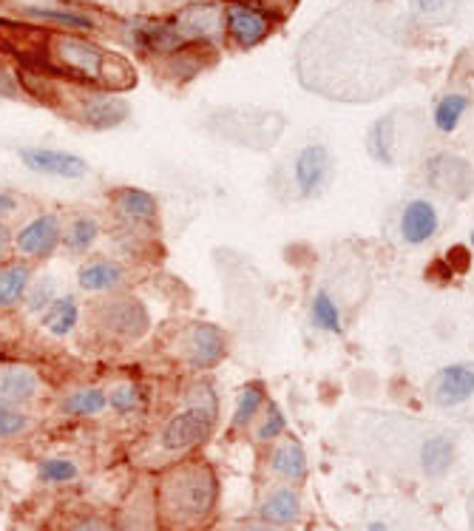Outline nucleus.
I'll return each mask as SVG.
<instances>
[{
  "label": "nucleus",
  "instance_id": "f257e3e1",
  "mask_svg": "<svg viewBox=\"0 0 474 531\" xmlns=\"http://www.w3.org/2000/svg\"><path fill=\"white\" fill-rule=\"evenodd\" d=\"M347 424L364 455L384 466L412 469L429 480L446 478L455 466L457 441L449 429L381 409H358Z\"/></svg>",
  "mask_w": 474,
  "mask_h": 531
},
{
  "label": "nucleus",
  "instance_id": "f03ea898",
  "mask_svg": "<svg viewBox=\"0 0 474 531\" xmlns=\"http://www.w3.org/2000/svg\"><path fill=\"white\" fill-rule=\"evenodd\" d=\"M26 63L32 71L49 74L54 80L114 94L137 83V71L125 57L77 32H40V52Z\"/></svg>",
  "mask_w": 474,
  "mask_h": 531
},
{
  "label": "nucleus",
  "instance_id": "7ed1b4c3",
  "mask_svg": "<svg viewBox=\"0 0 474 531\" xmlns=\"http://www.w3.org/2000/svg\"><path fill=\"white\" fill-rule=\"evenodd\" d=\"M154 483V500L162 531H205L219 509L222 483L213 463L202 455L168 461Z\"/></svg>",
  "mask_w": 474,
  "mask_h": 531
},
{
  "label": "nucleus",
  "instance_id": "20e7f679",
  "mask_svg": "<svg viewBox=\"0 0 474 531\" xmlns=\"http://www.w3.org/2000/svg\"><path fill=\"white\" fill-rule=\"evenodd\" d=\"M77 333L94 353H128L151 333V313L145 301L131 290L100 296L83 307V321Z\"/></svg>",
  "mask_w": 474,
  "mask_h": 531
},
{
  "label": "nucleus",
  "instance_id": "39448f33",
  "mask_svg": "<svg viewBox=\"0 0 474 531\" xmlns=\"http://www.w3.org/2000/svg\"><path fill=\"white\" fill-rule=\"evenodd\" d=\"M157 350L176 370L208 375L228 358L230 341L225 330L211 321L176 319L159 330Z\"/></svg>",
  "mask_w": 474,
  "mask_h": 531
},
{
  "label": "nucleus",
  "instance_id": "423d86ee",
  "mask_svg": "<svg viewBox=\"0 0 474 531\" xmlns=\"http://www.w3.org/2000/svg\"><path fill=\"white\" fill-rule=\"evenodd\" d=\"M108 231L140 236L148 242L162 239V205L151 191L137 185H117L106 194Z\"/></svg>",
  "mask_w": 474,
  "mask_h": 531
},
{
  "label": "nucleus",
  "instance_id": "0eeeda50",
  "mask_svg": "<svg viewBox=\"0 0 474 531\" xmlns=\"http://www.w3.org/2000/svg\"><path fill=\"white\" fill-rule=\"evenodd\" d=\"M216 426H219V412L205 407H191V404H179L159 426V452H165L171 461L199 455L202 446L213 438Z\"/></svg>",
  "mask_w": 474,
  "mask_h": 531
},
{
  "label": "nucleus",
  "instance_id": "6e6552de",
  "mask_svg": "<svg viewBox=\"0 0 474 531\" xmlns=\"http://www.w3.org/2000/svg\"><path fill=\"white\" fill-rule=\"evenodd\" d=\"M426 398L455 421H474V364L463 361L440 367L426 384Z\"/></svg>",
  "mask_w": 474,
  "mask_h": 531
},
{
  "label": "nucleus",
  "instance_id": "1a4fd4ad",
  "mask_svg": "<svg viewBox=\"0 0 474 531\" xmlns=\"http://www.w3.org/2000/svg\"><path fill=\"white\" fill-rule=\"evenodd\" d=\"M60 242H63V213L37 211L26 222L15 225V256L37 267L60 253Z\"/></svg>",
  "mask_w": 474,
  "mask_h": 531
},
{
  "label": "nucleus",
  "instance_id": "9d476101",
  "mask_svg": "<svg viewBox=\"0 0 474 531\" xmlns=\"http://www.w3.org/2000/svg\"><path fill=\"white\" fill-rule=\"evenodd\" d=\"M222 18H225V40L242 52L264 43L276 26L273 12L259 0H228L222 3Z\"/></svg>",
  "mask_w": 474,
  "mask_h": 531
},
{
  "label": "nucleus",
  "instance_id": "9b49d317",
  "mask_svg": "<svg viewBox=\"0 0 474 531\" xmlns=\"http://www.w3.org/2000/svg\"><path fill=\"white\" fill-rule=\"evenodd\" d=\"M74 279H77V290L83 296L100 299V296H114V293L131 290L134 267L114 253H91L77 265Z\"/></svg>",
  "mask_w": 474,
  "mask_h": 531
},
{
  "label": "nucleus",
  "instance_id": "f8f14e48",
  "mask_svg": "<svg viewBox=\"0 0 474 531\" xmlns=\"http://www.w3.org/2000/svg\"><path fill=\"white\" fill-rule=\"evenodd\" d=\"M69 117L88 131H111L131 117V108L120 94L103 89H83L77 94Z\"/></svg>",
  "mask_w": 474,
  "mask_h": 531
},
{
  "label": "nucleus",
  "instance_id": "ddd939ff",
  "mask_svg": "<svg viewBox=\"0 0 474 531\" xmlns=\"http://www.w3.org/2000/svg\"><path fill=\"white\" fill-rule=\"evenodd\" d=\"M333 179V154L324 145H304L290 162V188L299 199H316Z\"/></svg>",
  "mask_w": 474,
  "mask_h": 531
},
{
  "label": "nucleus",
  "instance_id": "4468645a",
  "mask_svg": "<svg viewBox=\"0 0 474 531\" xmlns=\"http://www.w3.org/2000/svg\"><path fill=\"white\" fill-rule=\"evenodd\" d=\"M176 35L182 43H205L216 46L225 37V18H222V3H191L171 15Z\"/></svg>",
  "mask_w": 474,
  "mask_h": 531
},
{
  "label": "nucleus",
  "instance_id": "2eb2a0df",
  "mask_svg": "<svg viewBox=\"0 0 474 531\" xmlns=\"http://www.w3.org/2000/svg\"><path fill=\"white\" fill-rule=\"evenodd\" d=\"M106 236V219L100 213L88 211V208H77L63 216V242H60V253H66L69 259L83 262L86 256L94 253L100 245V239Z\"/></svg>",
  "mask_w": 474,
  "mask_h": 531
},
{
  "label": "nucleus",
  "instance_id": "dca6fc26",
  "mask_svg": "<svg viewBox=\"0 0 474 531\" xmlns=\"http://www.w3.org/2000/svg\"><path fill=\"white\" fill-rule=\"evenodd\" d=\"M426 185L432 191H438L443 196H455V199H466L474 191V174L469 168V162L455 154H435L426 160Z\"/></svg>",
  "mask_w": 474,
  "mask_h": 531
},
{
  "label": "nucleus",
  "instance_id": "f3484780",
  "mask_svg": "<svg viewBox=\"0 0 474 531\" xmlns=\"http://www.w3.org/2000/svg\"><path fill=\"white\" fill-rule=\"evenodd\" d=\"M46 384L40 372L20 361H3L0 364V401L20 409H32L43 401Z\"/></svg>",
  "mask_w": 474,
  "mask_h": 531
},
{
  "label": "nucleus",
  "instance_id": "a211bd4d",
  "mask_svg": "<svg viewBox=\"0 0 474 531\" xmlns=\"http://www.w3.org/2000/svg\"><path fill=\"white\" fill-rule=\"evenodd\" d=\"M114 520H117V531H162L151 478L134 483V489L120 506V514H114Z\"/></svg>",
  "mask_w": 474,
  "mask_h": 531
},
{
  "label": "nucleus",
  "instance_id": "6ab92c4d",
  "mask_svg": "<svg viewBox=\"0 0 474 531\" xmlns=\"http://www.w3.org/2000/svg\"><path fill=\"white\" fill-rule=\"evenodd\" d=\"M20 162L40 177L52 179H83L88 174V162L77 154L60 148H20Z\"/></svg>",
  "mask_w": 474,
  "mask_h": 531
},
{
  "label": "nucleus",
  "instance_id": "aec40b11",
  "mask_svg": "<svg viewBox=\"0 0 474 531\" xmlns=\"http://www.w3.org/2000/svg\"><path fill=\"white\" fill-rule=\"evenodd\" d=\"M37 265L26 259H9L0 265V319H12L23 310V299L35 282Z\"/></svg>",
  "mask_w": 474,
  "mask_h": 531
},
{
  "label": "nucleus",
  "instance_id": "412c9836",
  "mask_svg": "<svg viewBox=\"0 0 474 531\" xmlns=\"http://www.w3.org/2000/svg\"><path fill=\"white\" fill-rule=\"evenodd\" d=\"M440 231V213L432 199H409L398 216V236L404 245H426Z\"/></svg>",
  "mask_w": 474,
  "mask_h": 531
},
{
  "label": "nucleus",
  "instance_id": "4be33fe9",
  "mask_svg": "<svg viewBox=\"0 0 474 531\" xmlns=\"http://www.w3.org/2000/svg\"><path fill=\"white\" fill-rule=\"evenodd\" d=\"M54 409L63 415V418H74V421H86V418H100L108 412V392L106 387H71L69 392H63L57 398Z\"/></svg>",
  "mask_w": 474,
  "mask_h": 531
},
{
  "label": "nucleus",
  "instance_id": "5701e85b",
  "mask_svg": "<svg viewBox=\"0 0 474 531\" xmlns=\"http://www.w3.org/2000/svg\"><path fill=\"white\" fill-rule=\"evenodd\" d=\"M83 321V304L74 293H60L54 304L37 319L40 330L49 333L52 338H69L80 330Z\"/></svg>",
  "mask_w": 474,
  "mask_h": 531
},
{
  "label": "nucleus",
  "instance_id": "b1692460",
  "mask_svg": "<svg viewBox=\"0 0 474 531\" xmlns=\"http://www.w3.org/2000/svg\"><path fill=\"white\" fill-rule=\"evenodd\" d=\"M213 57V46H205V43H185L179 46L176 52H171L168 57H162L165 63V74L176 80V83H188L202 74V69H208Z\"/></svg>",
  "mask_w": 474,
  "mask_h": 531
},
{
  "label": "nucleus",
  "instance_id": "393cba45",
  "mask_svg": "<svg viewBox=\"0 0 474 531\" xmlns=\"http://www.w3.org/2000/svg\"><path fill=\"white\" fill-rule=\"evenodd\" d=\"M270 472L287 483H301L307 478V452L296 438H284L270 449Z\"/></svg>",
  "mask_w": 474,
  "mask_h": 531
},
{
  "label": "nucleus",
  "instance_id": "a878e982",
  "mask_svg": "<svg viewBox=\"0 0 474 531\" xmlns=\"http://www.w3.org/2000/svg\"><path fill=\"white\" fill-rule=\"evenodd\" d=\"M310 324H313V330L327 333V336L344 333V304L338 301V296L327 284L316 287V293L310 299Z\"/></svg>",
  "mask_w": 474,
  "mask_h": 531
},
{
  "label": "nucleus",
  "instance_id": "bb28decb",
  "mask_svg": "<svg viewBox=\"0 0 474 531\" xmlns=\"http://www.w3.org/2000/svg\"><path fill=\"white\" fill-rule=\"evenodd\" d=\"M108 412L117 418H140L151 407V392L142 381H117L108 387Z\"/></svg>",
  "mask_w": 474,
  "mask_h": 531
},
{
  "label": "nucleus",
  "instance_id": "cd10ccee",
  "mask_svg": "<svg viewBox=\"0 0 474 531\" xmlns=\"http://www.w3.org/2000/svg\"><path fill=\"white\" fill-rule=\"evenodd\" d=\"M301 514V497L293 486H279L264 497L259 517L267 526H293Z\"/></svg>",
  "mask_w": 474,
  "mask_h": 531
},
{
  "label": "nucleus",
  "instance_id": "c85d7f7f",
  "mask_svg": "<svg viewBox=\"0 0 474 531\" xmlns=\"http://www.w3.org/2000/svg\"><path fill=\"white\" fill-rule=\"evenodd\" d=\"M270 401L267 387L262 381H250L245 384L239 395H236V407H233V418H230V432H250V426L256 424V418L262 415L264 404Z\"/></svg>",
  "mask_w": 474,
  "mask_h": 531
},
{
  "label": "nucleus",
  "instance_id": "c756f323",
  "mask_svg": "<svg viewBox=\"0 0 474 531\" xmlns=\"http://www.w3.org/2000/svg\"><path fill=\"white\" fill-rule=\"evenodd\" d=\"M29 18H40L46 23H54L66 32H94L97 29V20L91 15H83L77 9H60V6H26L23 9Z\"/></svg>",
  "mask_w": 474,
  "mask_h": 531
},
{
  "label": "nucleus",
  "instance_id": "7c9ffc66",
  "mask_svg": "<svg viewBox=\"0 0 474 531\" xmlns=\"http://www.w3.org/2000/svg\"><path fill=\"white\" fill-rule=\"evenodd\" d=\"M369 157L381 165H395V114L381 117L367 134Z\"/></svg>",
  "mask_w": 474,
  "mask_h": 531
},
{
  "label": "nucleus",
  "instance_id": "2f4dec72",
  "mask_svg": "<svg viewBox=\"0 0 474 531\" xmlns=\"http://www.w3.org/2000/svg\"><path fill=\"white\" fill-rule=\"evenodd\" d=\"M466 108H469V94H463V91H449V94H443L438 103H435L432 123H435L440 134H452L457 125H460V120H463Z\"/></svg>",
  "mask_w": 474,
  "mask_h": 531
},
{
  "label": "nucleus",
  "instance_id": "473e14b6",
  "mask_svg": "<svg viewBox=\"0 0 474 531\" xmlns=\"http://www.w3.org/2000/svg\"><path fill=\"white\" fill-rule=\"evenodd\" d=\"M35 429V418L29 409L12 407L6 401H0V443L20 441Z\"/></svg>",
  "mask_w": 474,
  "mask_h": 531
},
{
  "label": "nucleus",
  "instance_id": "72a5a7b5",
  "mask_svg": "<svg viewBox=\"0 0 474 531\" xmlns=\"http://www.w3.org/2000/svg\"><path fill=\"white\" fill-rule=\"evenodd\" d=\"M57 296H60L57 279H52V276H35V282H32L26 299H23V313L40 319V316L52 307Z\"/></svg>",
  "mask_w": 474,
  "mask_h": 531
},
{
  "label": "nucleus",
  "instance_id": "f704fd0d",
  "mask_svg": "<svg viewBox=\"0 0 474 531\" xmlns=\"http://www.w3.org/2000/svg\"><path fill=\"white\" fill-rule=\"evenodd\" d=\"M250 429H253V441L256 443H276L287 432V418H284V412L276 401H267L262 415L256 418V424Z\"/></svg>",
  "mask_w": 474,
  "mask_h": 531
},
{
  "label": "nucleus",
  "instance_id": "c9c22d12",
  "mask_svg": "<svg viewBox=\"0 0 474 531\" xmlns=\"http://www.w3.org/2000/svg\"><path fill=\"white\" fill-rule=\"evenodd\" d=\"M80 478V466L71 458H43L37 463V480L46 486H66Z\"/></svg>",
  "mask_w": 474,
  "mask_h": 531
},
{
  "label": "nucleus",
  "instance_id": "e433bc0d",
  "mask_svg": "<svg viewBox=\"0 0 474 531\" xmlns=\"http://www.w3.org/2000/svg\"><path fill=\"white\" fill-rule=\"evenodd\" d=\"M63 531H117V520L103 512L86 509V512L71 514L63 523Z\"/></svg>",
  "mask_w": 474,
  "mask_h": 531
},
{
  "label": "nucleus",
  "instance_id": "4c0bfd02",
  "mask_svg": "<svg viewBox=\"0 0 474 531\" xmlns=\"http://www.w3.org/2000/svg\"><path fill=\"white\" fill-rule=\"evenodd\" d=\"M23 211V199L9 188H0V222H12Z\"/></svg>",
  "mask_w": 474,
  "mask_h": 531
},
{
  "label": "nucleus",
  "instance_id": "58836bf2",
  "mask_svg": "<svg viewBox=\"0 0 474 531\" xmlns=\"http://www.w3.org/2000/svg\"><path fill=\"white\" fill-rule=\"evenodd\" d=\"M0 97H3V100H20V97H23L18 77L6 69L3 63H0Z\"/></svg>",
  "mask_w": 474,
  "mask_h": 531
},
{
  "label": "nucleus",
  "instance_id": "ea45409f",
  "mask_svg": "<svg viewBox=\"0 0 474 531\" xmlns=\"http://www.w3.org/2000/svg\"><path fill=\"white\" fill-rule=\"evenodd\" d=\"M15 259V225L0 222V265Z\"/></svg>",
  "mask_w": 474,
  "mask_h": 531
},
{
  "label": "nucleus",
  "instance_id": "a19ab883",
  "mask_svg": "<svg viewBox=\"0 0 474 531\" xmlns=\"http://www.w3.org/2000/svg\"><path fill=\"white\" fill-rule=\"evenodd\" d=\"M452 6V0H415V9L423 18H438L440 12H446Z\"/></svg>",
  "mask_w": 474,
  "mask_h": 531
},
{
  "label": "nucleus",
  "instance_id": "79ce46f5",
  "mask_svg": "<svg viewBox=\"0 0 474 531\" xmlns=\"http://www.w3.org/2000/svg\"><path fill=\"white\" fill-rule=\"evenodd\" d=\"M364 531H392V526H389L384 517H369L367 529Z\"/></svg>",
  "mask_w": 474,
  "mask_h": 531
},
{
  "label": "nucleus",
  "instance_id": "37998d69",
  "mask_svg": "<svg viewBox=\"0 0 474 531\" xmlns=\"http://www.w3.org/2000/svg\"><path fill=\"white\" fill-rule=\"evenodd\" d=\"M469 529L474 531V495L469 497Z\"/></svg>",
  "mask_w": 474,
  "mask_h": 531
},
{
  "label": "nucleus",
  "instance_id": "c03bdc74",
  "mask_svg": "<svg viewBox=\"0 0 474 531\" xmlns=\"http://www.w3.org/2000/svg\"><path fill=\"white\" fill-rule=\"evenodd\" d=\"M250 531H276V529H273V526H256V529Z\"/></svg>",
  "mask_w": 474,
  "mask_h": 531
},
{
  "label": "nucleus",
  "instance_id": "a18cd8bd",
  "mask_svg": "<svg viewBox=\"0 0 474 531\" xmlns=\"http://www.w3.org/2000/svg\"><path fill=\"white\" fill-rule=\"evenodd\" d=\"M472 245H474V231H472Z\"/></svg>",
  "mask_w": 474,
  "mask_h": 531
}]
</instances>
